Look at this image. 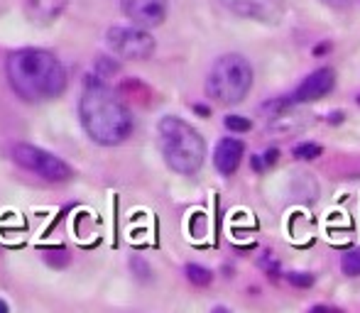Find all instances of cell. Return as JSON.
Masks as SVG:
<instances>
[{
    "mask_svg": "<svg viewBox=\"0 0 360 313\" xmlns=\"http://www.w3.org/2000/svg\"><path fill=\"white\" fill-rule=\"evenodd\" d=\"M6 76L12 93L25 103L57 101L67 91V69L57 54L40 46H22L8 54Z\"/></svg>",
    "mask_w": 360,
    "mask_h": 313,
    "instance_id": "6da1fadb",
    "label": "cell"
},
{
    "mask_svg": "<svg viewBox=\"0 0 360 313\" xmlns=\"http://www.w3.org/2000/svg\"><path fill=\"white\" fill-rule=\"evenodd\" d=\"M78 120L91 142L101 147L123 144L135 130L130 108L120 101L118 93L103 81H91V76L78 98Z\"/></svg>",
    "mask_w": 360,
    "mask_h": 313,
    "instance_id": "7a4b0ae2",
    "label": "cell"
},
{
    "mask_svg": "<svg viewBox=\"0 0 360 313\" xmlns=\"http://www.w3.org/2000/svg\"><path fill=\"white\" fill-rule=\"evenodd\" d=\"M157 135H160L162 157L172 171L191 176L204 167L206 142L191 123L177 118V115H164L157 123Z\"/></svg>",
    "mask_w": 360,
    "mask_h": 313,
    "instance_id": "3957f363",
    "label": "cell"
},
{
    "mask_svg": "<svg viewBox=\"0 0 360 313\" xmlns=\"http://www.w3.org/2000/svg\"><path fill=\"white\" fill-rule=\"evenodd\" d=\"M252 67L243 54H221L206 76V96L218 105H238L252 88Z\"/></svg>",
    "mask_w": 360,
    "mask_h": 313,
    "instance_id": "277c9868",
    "label": "cell"
},
{
    "mask_svg": "<svg viewBox=\"0 0 360 313\" xmlns=\"http://www.w3.org/2000/svg\"><path fill=\"white\" fill-rule=\"evenodd\" d=\"M12 160L17 167L32 171V174L42 176L44 181H54V184H64L74 176V169L57 154L47 152V149L37 147L30 142L12 144Z\"/></svg>",
    "mask_w": 360,
    "mask_h": 313,
    "instance_id": "5b68a950",
    "label": "cell"
},
{
    "mask_svg": "<svg viewBox=\"0 0 360 313\" xmlns=\"http://www.w3.org/2000/svg\"><path fill=\"white\" fill-rule=\"evenodd\" d=\"M105 49L118 59L145 62L155 54L157 42L150 35V30L135 25H113L105 30Z\"/></svg>",
    "mask_w": 360,
    "mask_h": 313,
    "instance_id": "8992f818",
    "label": "cell"
},
{
    "mask_svg": "<svg viewBox=\"0 0 360 313\" xmlns=\"http://www.w3.org/2000/svg\"><path fill=\"white\" fill-rule=\"evenodd\" d=\"M120 10L135 27L152 30L167 20L169 0H120Z\"/></svg>",
    "mask_w": 360,
    "mask_h": 313,
    "instance_id": "52a82bcc",
    "label": "cell"
},
{
    "mask_svg": "<svg viewBox=\"0 0 360 313\" xmlns=\"http://www.w3.org/2000/svg\"><path fill=\"white\" fill-rule=\"evenodd\" d=\"M230 12L248 20L277 25L284 17V0H221Z\"/></svg>",
    "mask_w": 360,
    "mask_h": 313,
    "instance_id": "ba28073f",
    "label": "cell"
},
{
    "mask_svg": "<svg viewBox=\"0 0 360 313\" xmlns=\"http://www.w3.org/2000/svg\"><path fill=\"white\" fill-rule=\"evenodd\" d=\"M334 86H336V71L331 67H321L309 74L289 98H292V103H311L329 96L334 91Z\"/></svg>",
    "mask_w": 360,
    "mask_h": 313,
    "instance_id": "9c48e42d",
    "label": "cell"
},
{
    "mask_svg": "<svg viewBox=\"0 0 360 313\" xmlns=\"http://www.w3.org/2000/svg\"><path fill=\"white\" fill-rule=\"evenodd\" d=\"M246 154V144L238 137H223L214 149V164L221 171V176H233L238 171L240 162Z\"/></svg>",
    "mask_w": 360,
    "mask_h": 313,
    "instance_id": "30bf717a",
    "label": "cell"
},
{
    "mask_svg": "<svg viewBox=\"0 0 360 313\" xmlns=\"http://www.w3.org/2000/svg\"><path fill=\"white\" fill-rule=\"evenodd\" d=\"M69 8V0H25V15L37 25H52Z\"/></svg>",
    "mask_w": 360,
    "mask_h": 313,
    "instance_id": "8fae6325",
    "label": "cell"
},
{
    "mask_svg": "<svg viewBox=\"0 0 360 313\" xmlns=\"http://www.w3.org/2000/svg\"><path fill=\"white\" fill-rule=\"evenodd\" d=\"M187 279L194 284V287H209L211 279H214V274L209 272L206 267H201V264H187Z\"/></svg>",
    "mask_w": 360,
    "mask_h": 313,
    "instance_id": "7c38bea8",
    "label": "cell"
},
{
    "mask_svg": "<svg viewBox=\"0 0 360 313\" xmlns=\"http://www.w3.org/2000/svg\"><path fill=\"white\" fill-rule=\"evenodd\" d=\"M341 269L345 277H360V250H348L341 257Z\"/></svg>",
    "mask_w": 360,
    "mask_h": 313,
    "instance_id": "4fadbf2b",
    "label": "cell"
},
{
    "mask_svg": "<svg viewBox=\"0 0 360 313\" xmlns=\"http://www.w3.org/2000/svg\"><path fill=\"white\" fill-rule=\"evenodd\" d=\"M292 154L297 157V160L311 162V160H316V157H321V144H316V142H299V144H294Z\"/></svg>",
    "mask_w": 360,
    "mask_h": 313,
    "instance_id": "5bb4252c",
    "label": "cell"
},
{
    "mask_svg": "<svg viewBox=\"0 0 360 313\" xmlns=\"http://www.w3.org/2000/svg\"><path fill=\"white\" fill-rule=\"evenodd\" d=\"M225 128L230 130V133H248V130L252 128V123L248 118H243V115H225Z\"/></svg>",
    "mask_w": 360,
    "mask_h": 313,
    "instance_id": "9a60e30c",
    "label": "cell"
},
{
    "mask_svg": "<svg viewBox=\"0 0 360 313\" xmlns=\"http://www.w3.org/2000/svg\"><path fill=\"white\" fill-rule=\"evenodd\" d=\"M287 279H289L292 287H299V289L314 287V274H309V272H289Z\"/></svg>",
    "mask_w": 360,
    "mask_h": 313,
    "instance_id": "2e32d148",
    "label": "cell"
},
{
    "mask_svg": "<svg viewBox=\"0 0 360 313\" xmlns=\"http://www.w3.org/2000/svg\"><path fill=\"white\" fill-rule=\"evenodd\" d=\"M130 267H132V272L137 274V279H147V277H150V267H147V262H142L140 257H132Z\"/></svg>",
    "mask_w": 360,
    "mask_h": 313,
    "instance_id": "e0dca14e",
    "label": "cell"
},
{
    "mask_svg": "<svg viewBox=\"0 0 360 313\" xmlns=\"http://www.w3.org/2000/svg\"><path fill=\"white\" fill-rule=\"evenodd\" d=\"M96 67L103 71V76H110V74H115L118 71V64L113 62V59H108V57H98V62H96Z\"/></svg>",
    "mask_w": 360,
    "mask_h": 313,
    "instance_id": "ac0fdd59",
    "label": "cell"
},
{
    "mask_svg": "<svg viewBox=\"0 0 360 313\" xmlns=\"http://www.w3.org/2000/svg\"><path fill=\"white\" fill-rule=\"evenodd\" d=\"M260 264L267 269V272L272 274V277H275V274H277V264H275V260H272V257H270V252H265V257H262V260H260Z\"/></svg>",
    "mask_w": 360,
    "mask_h": 313,
    "instance_id": "d6986e66",
    "label": "cell"
},
{
    "mask_svg": "<svg viewBox=\"0 0 360 313\" xmlns=\"http://www.w3.org/2000/svg\"><path fill=\"white\" fill-rule=\"evenodd\" d=\"M324 3L331 8H336V10H345V8L353 6V0H324Z\"/></svg>",
    "mask_w": 360,
    "mask_h": 313,
    "instance_id": "ffe728a7",
    "label": "cell"
},
{
    "mask_svg": "<svg viewBox=\"0 0 360 313\" xmlns=\"http://www.w3.org/2000/svg\"><path fill=\"white\" fill-rule=\"evenodd\" d=\"M277 157H280V152H277V149H267V152L262 154V160H265V167H272V164H275Z\"/></svg>",
    "mask_w": 360,
    "mask_h": 313,
    "instance_id": "44dd1931",
    "label": "cell"
},
{
    "mask_svg": "<svg viewBox=\"0 0 360 313\" xmlns=\"http://www.w3.org/2000/svg\"><path fill=\"white\" fill-rule=\"evenodd\" d=\"M252 169L255 171H265L267 167H265V160H262L260 154H252Z\"/></svg>",
    "mask_w": 360,
    "mask_h": 313,
    "instance_id": "7402d4cb",
    "label": "cell"
},
{
    "mask_svg": "<svg viewBox=\"0 0 360 313\" xmlns=\"http://www.w3.org/2000/svg\"><path fill=\"white\" fill-rule=\"evenodd\" d=\"M194 110H196L198 115H209V108H206V105H194Z\"/></svg>",
    "mask_w": 360,
    "mask_h": 313,
    "instance_id": "603a6c76",
    "label": "cell"
},
{
    "mask_svg": "<svg viewBox=\"0 0 360 313\" xmlns=\"http://www.w3.org/2000/svg\"><path fill=\"white\" fill-rule=\"evenodd\" d=\"M0 313H10V311H8V303L3 301V298H0Z\"/></svg>",
    "mask_w": 360,
    "mask_h": 313,
    "instance_id": "cb8c5ba5",
    "label": "cell"
},
{
    "mask_svg": "<svg viewBox=\"0 0 360 313\" xmlns=\"http://www.w3.org/2000/svg\"><path fill=\"white\" fill-rule=\"evenodd\" d=\"M211 313H230V311H228V308H223V306H216Z\"/></svg>",
    "mask_w": 360,
    "mask_h": 313,
    "instance_id": "d4e9b609",
    "label": "cell"
},
{
    "mask_svg": "<svg viewBox=\"0 0 360 313\" xmlns=\"http://www.w3.org/2000/svg\"><path fill=\"white\" fill-rule=\"evenodd\" d=\"M358 101H360V96H358Z\"/></svg>",
    "mask_w": 360,
    "mask_h": 313,
    "instance_id": "484cf974",
    "label": "cell"
}]
</instances>
